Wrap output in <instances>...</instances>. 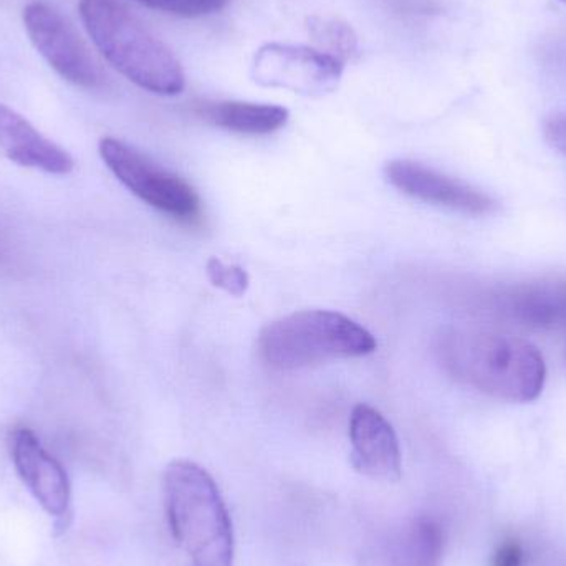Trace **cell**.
<instances>
[{
	"label": "cell",
	"instance_id": "10",
	"mask_svg": "<svg viewBox=\"0 0 566 566\" xmlns=\"http://www.w3.org/2000/svg\"><path fill=\"white\" fill-rule=\"evenodd\" d=\"M386 178L396 189L418 201L441 206L464 214H488L495 206L488 195L472 188L468 182L449 178L419 163L406 161V159L388 163Z\"/></svg>",
	"mask_w": 566,
	"mask_h": 566
},
{
	"label": "cell",
	"instance_id": "2",
	"mask_svg": "<svg viewBox=\"0 0 566 566\" xmlns=\"http://www.w3.org/2000/svg\"><path fill=\"white\" fill-rule=\"evenodd\" d=\"M166 515L179 547L196 566H232L234 531L218 484L192 461H172L163 478Z\"/></svg>",
	"mask_w": 566,
	"mask_h": 566
},
{
	"label": "cell",
	"instance_id": "11",
	"mask_svg": "<svg viewBox=\"0 0 566 566\" xmlns=\"http://www.w3.org/2000/svg\"><path fill=\"white\" fill-rule=\"evenodd\" d=\"M352 461L373 481L398 482L402 475L401 448L388 419L369 405L353 408L349 418Z\"/></svg>",
	"mask_w": 566,
	"mask_h": 566
},
{
	"label": "cell",
	"instance_id": "13",
	"mask_svg": "<svg viewBox=\"0 0 566 566\" xmlns=\"http://www.w3.org/2000/svg\"><path fill=\"white\" fill-rule=\"evenodd\" d=\"M444 545V528L436 518H415L389 542L385 566H439Z\"/></svg>",
	"mask_w": 566,
	"mask_h": 566
},
{
	"label": "cell",
	"instance_id": "18",
	"mask_svg": "<svg viewBox=\"0 0 566 566\" xmlns=\"http://www.w3.org/2000/svg\"><path fill=\"white\" fill-rule=\"evenodd\" d=\"M524 565V548L517 541L504 542L495 552L492 566H522Z\"/></svg>",
	"mask_w": 566,
	"mask_h": 566
},
{
	"label": "cell",
	"instance_id": "16",
	"mask_svg": "<svg viewBox=\"0 0 566 566\" xmlns=\"http://www.w3.org/2000/svg\"><path fill=\"white\" fill-rule=\"evenodd\" d=\"M136 2L143 3L149 9L159 10V12L195 19V17L219 12L231 0H136Z\"/></svg>",
	"mask_w": 566,
	"mask_h": 566
},
{
	"label": "cell",
	"instance_id": "12",
	"mask_svg": "<svg viewBox=\"0 0 566 566\" xmlns=\"http://www.w3.org/2000/svg\"><path fill=\"white\" fill-rule=\"evenodd\" d=\"M0 153L22 168L46 175L66 176L75 168L66 149L43 136L32 123L3 103H0Z\"/></svg>",
	"mask_w": 566,
	"mask_h": 566
},
{
	"label": "cell",
	"instance_id": "14",
	"mask_svg": "<svg viewBox=\"0 0 566 566\" xmlns=\"http://www.w3.org/2000/svg\"><path fill=\"white\" fill-rule=\"evenodd\" d=\"M198 113L206 122L239 135H271L289 122V112L285 108L262 103H208Z\"/></svg>",
	"mask_w": 566,
	"mask_h": 566
},
{
	"label": "cell",
	"instance_id": "19",
	"mask_svg": "<svg viewBox=\"0 0 566 566\" xmlns=\"http://www.w3.org/2000/svg\"><path fill=\"white\" fill-rule=\"evenodd\" d=\"M545 136L554 148L566 155V116H555L545 126Z\"/></svg>",
	"mask_w": 566,
	"mask_h": 566
},
{
	"label": "cell",
	"instance_id": "3",
	"mask_svg": "<svg viewBox=\"0 0 566 566\" xmlns=\"http://www.w3.org/2000/svg\"><path fill=\"white\" fill-rule=\"evenodd\" d=\"M80 17L106 62L156 95H179L186 78L175 53L116 0H80Z\"/></svg>",
	"mask_w": 566,
	"mask_h": 566
},
{
	"label": "cell",
	"instance_id": "7",
	"mask_svg": "<svg viewBox=\"0 0 566 566\" xmlns=\"http://www.w3.org/2000/svg\"><path fill=\"white\" fill-rule=\"evenodd\" d=\"M339 60L316 49L268 43L255 53L252 78L262 86L290 90L305 96H323L338 86L343 75Z\"/></svg>",
	"mask_w": 566,
	"mask_h": 566
},
{
	"label": "cell",
	"instance_id": "15",
	"mask_svg": "<svg viewBox=\"0 0 566 566\" xmlns=\"http://www.w3.org/2000/svg\"><path fill=\"white\" fill-rule=\"evenodd\" d=\"M306 29L316 50L339 60L343 65L358 56V36L355 30L343 20L333 19V17H310L306 20Z\"/></svg>",
	"mask_w": 566,
	"mask_h": 566
},
{
	"label": "cell",
	"instance_id": "6",
	"mask_svg": "<svg viewBox=\"0 0 566 566\" xmlns=\"http://www.w3.org/2000/svg\"><path fill=\"white\" fill-rule=\"evenodd\" d=\"M30 42L66 82L83 88L102 85L103 73L73 23L52 3L35 0L23 9Z\"/></svg>",
	"mask_w": 566,
	"mask_h": 566
},
{
	"label": "cell",
	"instance_id": "20",
	"mask_svg": "<svg viewBox=\"0 0 566 566\" xmlns=\"http://www.w3.org/2000/svg\"><path fill=\"white\" fill-rule=\"evenodd\" d=\"M562 2H565V3H566V0H562Z\"/></svg>",
	"mask_w": 566,
	"mask_h": 566
},
{
	"label": "cell",
	"instance_id": "9",
	"mask_svg": "<svg viewBox=\"0 0 566 566\" xmlns=\"http://www.w3.org/2000/svg\"><path fill=\"white\" fill-rule=\"evenodd\" d=\"M12 461L17 474L46 514L55 518L69 515L72 489L63 465L43 448L29 428L13 431Z\"/></svg>",
	"mask_w": 566,
	"mask_h": 566
},
{
	"label": "cell",
	"instance_id": "17",
	"mask_svg": "<svg viewBox=\"0 0 566 566\" xmlns=\"http://www.w3.org/2000/svg\"><path fill=\"white\" fill-rule=\"evenodd\" d=\"M208 277L212 285L219 286L224 292L234 296H242L249 289V275L244 269L238 265H228L219 259H211L208 262Z\"/></svg>",
	"mask_w": 566,
	"mask_h": 566
},
{
	"label": "cell",
	"instance_id": "8",
	"mask_svg": "<svg viewBox=\"0 0 566 566\" xmlns=\"http://www.w3.org/2000/svg\"><path fill=\"white\" fill-rule=\"evenodd\" d=\"M485 308L505 322L535 332L566 329V277H544L499 286Z\"/></svg>",
	"mask_w": 566,
	"mask_h": 566
},
{
	"label": "cell",
	"instance_id": "4",
	"mask_svg": "<svg viewBox=\"0 0 566 566\" xmlns=\"http://www.w3.org/2000/svg\"><path fill=\"white\" fill-rule=\"evenodd\" d=\"M376 346L375 336L365 326L329 310L292 313L269 323L259 335L262 359L283 371L371 355Z\"/></svg>",
	"mask_w": 566,
	"mask_h": 566
},
{
	"label": "cell",
	"instance_id": "5",
	"mask_svg": "<svg viewBox=\"0 0 566 566\" xmlns=\"http://www.w3.org/2000/svg\"><path fill=\"white\" fill-rule=\"evenodd\" d=\"M98 149L106 168L136 198L176 221H198L201 199L185 179L122 139L103 138Z\"/></svg>",
	"mask_w": 566,
	"mask_h": 566
},
{
	"label": "cell",
	"instance_id": "1",
	"mask_svg": "<svg viewBox=\"0 0 566 566\" xmlns=\"http://www.w3.org/2000/svg\"><path fill=\"white\" fill-rule=\"evenodd\" d=\"M439 356L452 378L492 398L531 402L544 391V356L517 336L474 328L449 329L439 342Z\"/></svg>",
	"mask_w": 566,
	"mask_h": 566
}]
</instances>
